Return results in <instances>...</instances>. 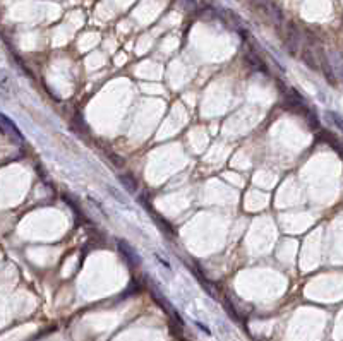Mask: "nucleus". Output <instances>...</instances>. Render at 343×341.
<instances>
[{
    "instance_id": "6e6552de",
    "label": "nucleus",
    "mask_w": 343,
    "mask_h": 341,
    "mask_svg": "<svg viewBox=\"0 0 343 341\" xmlns=\"http://www.w3.org/2000/svg\"><path fill=\"white\" fill-rule=\"evenodd\" d=\"M331 62H333V67H335L336 76H338V79L342 81V84H343V55L338 52H333Z\"/></svg>"
},
{
    "instance_id": "39448f33",
    "label": "nucleus",
    "mask_w": 343,
    "mask_h": 341,
    "mask_svg": "<svg viewBox=\"0 0 343 341\" xmlns=\"http://www.w3.org/2000/svg\"><path fill=\"white\" fill-rule=\"evenodd\" d=\"M300 59L309 69H312V70L319 69V59L316 57V52L311 48V46H304V48L300 50Z\"/></svg>"
},
{
    "instance_id": "0eeeda50",
    "label": "nucleus",
    "mask_w": 343,
    "mask_h": 341,
    "mask_svg": "<svg viewBox=\"0 0 343 341\" xmlns=\"http://www.w3.org/2000/svg\"><path fill=\"white\" fill-rule=\"evenodd\" d=\"M119 180L122 184V187H126L129 192H136L137 191V180L134 175L130 173H120L119 175Z\"/></svg>"
},
{
    "instance_id": "423d86ee",
    "label": "nucleus",
    "mask_w": 343,
    "mask_h": 341,
    "mask_svg": "<svg viewBox=\"0 0 343 341\" xmlns=\"http://www.w3.org/2000/svg\"><path fill=\"white\" fill-rule=\"evenodd\" d=\"M0 122H2V129H4L5 132L9 134V136L14 137V139H18V141H22V134L19 132V129L14 126V124L11 122V120L7 119V117L2 115V119H0Z\"/></svg>"
},
{
    "instance_id": "f257e3e1",
    "label": "nucleus",
    "mask_w": 343,
    "mask_h": 341,
    "mask_svg": "<svg viewBox=\"0 0 343 341\" xmlns=\"http://www.w3.org/2000/svg\"><path fill=\"white\" fill-rule=\"evenodd\" d=\"M318 53H319V69H321L322 74H324V79L328 81L329 84L335 86L336 81H338V76H336V72H335V67H333L331 59H328L321 48L318 50Z\"/></svg>"
},
{
    "instance_id": "9d476101",
    "label": "nucleus",
    "mask_w": 343,
    "mask_h": 341,
    "mask_svg": "<svg viewBox=\"0 0 343 341\" xmlns=\"http://www.w3.org/2000/svg\"><path fill=\"white\" fill-rule=\"evenodd\" d=\"M107 191H108V192H110V194H112V197H113V199H115V201H117V202H120V204H127V199H126V197H124V195H122V194H120V192H119V191H117V189H113V187H112V185H108V187H107Z\"/></svg>"
},
{
    "instance_id": "20e7f679",
    "label": "nucleus",
    "mask_w": 343,
    "mask_h": 341,
    "mask_svg": "<svg viewBox=\"0 0 343 341\" xmlns=\"http://www.w3.org/2000/svg\"><path fill=\"white\" fill-rule=\"evenodd\" d=\"M244 60H245V64H247V65L251 67L252 70H256V72L268 74V69H266V65H264V62L259 59V57H257V53H254L252 50H249V52L245 53Z\"/></svg>"
},
{
    "instance_id": "7ed1b4c3",
    "label": "nucleus",
    "mask_w": 343,
    "mask_h": 341,
    "mask_svg": "<svg viewBox=\"0 0 343 341\" xmlns=\"http://www.w3.org/2000/svg\"><path fill=\"white\" fill-rule=\"evenodd\" d=\"M119 251H120V254H122V257H124V261L127 262L129 266H139L141 264V257H139V254L136 252V249L132 247V245H129L126 240H119Z\"/></svg>"
},
{
    "instance_id": "1a4fd4ad",
    "label": "nucleus",
    "mask_w": 343,
    "mask_h": 341,
    "mask_svg": "<svg viewBox=\"0 0 343 341\" xmlns=\"http://www.w3.org/2000/svg\"><path fill=\"white\" fill-rule=\"evenodd\" d=\"M326 117H328L329 122H331L333 126H335L336 129L340 130V132H343V117H342V115H338L336 111L328 110V111H326Z\"/></svg>"
},
{
    "instance_id": "f03ea898",
    "label": "nucleus",
    "mask_w": 343,
    "mask_h": 341,
    "mask_svg": "<svg viewBox=\"0 0 343 341\" xmlns=\"http://www.w3.org/2000/svg\"><path fill=\"white\" fill-rule=\"evenodd\" d=\"M285 46H287V50H288L290 55H297V52L300 50V31H299L294 24H288Z\"/></svg>"
}]
</instances>
